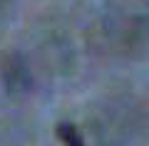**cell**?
<instances>
[{"label": "cell", "mask_w": 149, "mask_h": 146, "mask_svg": "<svg viewBox=\"0 0 149 146\" xmlns=\"http://www.w3.org/2000/svg\"><path fill=\"white\" fill-rule=\"evenodd\" d=\"M57 134H60V139L65 141V146H85V141H82L77 126H72V124H60Z\"/></svg>", "instance_id": "7a4b0ae2"}, {"label": "cell", "mask_w": 149, "mask_h": 146, "mask_svg": "<svg viewBox=\"0 0 149 146\" xmlns=\"http://www.w3.org/2000/svg\"><path fill=\"white\" fill-rule=\"evenodd\" d=\"M5 82L10 89H15V92H20V89H25L27 84H30V74L25 72V67H22V62L17 57H13L10 62H8L5 67Z\"/></svg>", "instance_id": "6da1fadb"}]
</instances>
